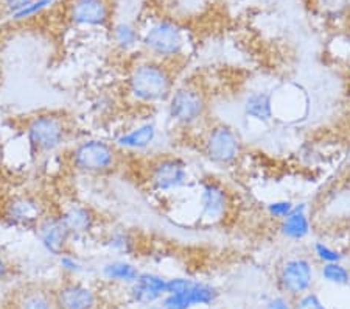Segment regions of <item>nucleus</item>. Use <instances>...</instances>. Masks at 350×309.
Here are the masks:
<instances>
[{"label": "nucleus", "mask_w": 350, "mask_h": 309, "mask_svg": "<svg viewBox=\"0 0 350 309\" xmlns=\"http://www.w3.org/2000/svg\"><path fill=\"white\" fill-rule=\"evenodd\" d=\"M176 88V72L170 64L144 56L129 67L125 91L133 103L140 106H157L167 103Z\"/></svg>", "instance_id": "1"}, {"label": "nucleus", "mask_w": 350, "mask_h": 309, "mask_svg": "<svg viewBox=\"0 0 350 309\" xmlns=\"http://www.w3.org/2000/svg\"><path fill=\"white\" fill-rule=\"evenodd\" d=\"M190 32L183 22L162 16L150 21L142 28L140 49L148 58L174 66L187 53Z\"/></svg>", "instance_id": "2"}, {"label": "nucleus", "mask_w": 350, "mask_h": 309, "mask_svg": "<svg viewBox=\"0 0 350 309\" xmlns=\"http://www.w3.org/2000/svg\"><path fill=\"white\" fill-rule=\"evenodd\" d=\"M25 143L33 156L52 155L72 138L70 119L63 111L45 110L28 116L24 127Z\"/></svg>", "instance_id": "3"}, {"label": "nucleus", "mask_w": 350, "mask_h": 309, "mask_svg": "<svg viewBox=\"0 0 350 309\" xmlns=\"http://www.w3.org/2000/svg\"><path fill=\"white\" fill-rule=\"evenodd\" d=\"M67 161L73 172L84 177H108L114 173L122 161V151L111 140L86 138L69 149Z\"/></svg>", "instance_id": "4"}, {"label": "nucleus", "mask_w": 350, "mask_h": 309, "mask_svg": "<svg viewBox=\"0 0 350 309\" xmlns=\"http://www.w3.org/2000/svg\"><path fill=\"white\" fill-rule=\"evenodd\" d=\"M208 111L207 92L200 84L189 82L176 84L167 100V117L174 127L190 130L206 119Z\"/></svg>", "instance_id": "5"}, {"label": "nucleus", "mask_w": 350, "mask_h": 309, "mask_svg": "<svg viewBox=\"0 0 350 309\" xmlns=\"http://www.w3.org/2000/svg\"><path fill=\"white\" fill-rule=\"evenodd\" d=\"M200 149L204 158L219 167H230L243 155V139L232 125L213 122L201 134Z\"/></svg>", "instance_id": "6"}, {"label": "nucleus", "mask_w": 350, "mask_h": 309, "mask_svg": "<svg viewBox=\"0 0 350 309\" xmlns=\"http://www.w3.org/2000/svg\"><path fill=\"white\" fill-rule=\"evenodd\" d=\"M191 180L187 160L174 153L150 158L145 167V182L156 194H173L189 186Z\"/></svg>", "instance_id": "7"}, {"label": "nucleus", "mask_w": 350, "mask_h": 309, "mask_svg": "<svg viewBox=\"0 0 350 309\" xmlns=\"http://www.w3.org/2000/svg\"><path fill=\"white\" fill-rule=\"evenodd\" d=\"M50 210L36 193H16L5 197L0 203V221L11 228L35 230Z\"/></svg>", "instance_id": "8"}, {"label": "nucleus", "mask_w": 350, "mask_h": 309, "mask_svg": "<svg viewBox=\"0 0 350 309\" xmlns=\"http://www.w3.org/2000/svg\"><path fill=\"white\" fill-rule=\"evenodd\" d=\"M198 219L206 225H218L226 221L232 206L229 189L218 178L206 177L198 183Z\"/></svg>", "instance_id": "9"}, {"label": "nucleus", "mask_w": 350, "mask_h": 309, "mask_svg": "<svg viewBox=\"0 0 350 309\" xmlns=\"http://www.w3.org/2000/svg\"><path fill=\"white\" fill-rule=\"evenodd\" d=\"M314 278V262L312 258L304 255L285 258L275 272V284H278L279 292L290 297L291 300L312 291Z\"/></svg>", "instance_id": "10"}, {"label": "nucleus", "mask_w": 350, "mask_h": 309, "mask_svg": "<svg viewBox=\"0 0 350 309\" xmlns=\"http://www.w3.org/2000/svg\"><path fill=\"white\" fill-rule=\"evenodd\" d=\"M66 16L73 27L108 28L114 18V5L111 0H70Z\"/></svg>", "instance_id": "11"}, {"label": "nucleus", "mask_w": 350, "mask_h": 309, "mask_svg": "<svg viewBox=\"0 0 350 309\" xmlns=\"http://www.w3.org/2000/svg\"><path fill=\"white\" fill-rule=\"evenodd\" d=\"M56 309H98L100 295L92 286L66 277L52 288Z\"/></svg>", "instance_id": "12"}, {"label": "nucleus", "mask_w": 350, "mask_h": 309, "mask_svg": "<svg viewBox=\"0 0 350 309\" xmlns=\"http://www.w3.org/2000/svg\"><path fill=\"white\" fill-rule=\"evenodd\" d=\"M35 236L38 239L39 245L42 247L45 253L50 256L58 258L59 255L70 250V244L73 243L69 230L61 219L59 212L49 211L39 223L35 227Z\"/></svg>", "instance_id": "13"}, {"label": "nucleus", "mask_w": 350, "mask_h": 309, "mask_svg": "<svg viewBox=\"0 0 350 309\" xmlns=\"http://www.w3.org/2000/svg\"><path fill=\"white\" fill-rule=\"evenodd\" d=\"M219 291L212 283L201 280H190L184 289L167 294L162 305L168 309H193L198 306H211L218 300Z\"/></svg>", "instance_id": "14"}, {"label": "nucleus", "mask_w": 350, "mask_h": 309, "mask_svg": "<svg viewBox=\"0 0 350 309\" xmlns=\"http://www.w3.org/2000/svg\"><path fill=\"white\" fill-rule=\"evenodd\" d=\"M66 228L69 230L73 240L89 238L97 232L100 217L92 206L86 203H70L59 211Z\"/></svg>", "instance_id": "15"}, {"label": "nucleus", "mask_w": 350, "mask_h": 309, "mask_svg": "<svg viewBox=\"0 0 350 309\" xmlns=\"http://www.w3.org/2000/svg\"><path fill=\"white\" fill-rule=\"evenodd\" d=\"M159 139V127L154 121H144L128 128L126 132L117 134L112 140L117 145V149L125 153H144L150 150Z\"/></svg>", "instance_id": "16"}, {"label": "nucleus", "mask_w": 350, "mask_h": 309, "mask_svg": "<svg viewBox=\"0 0 350 309\" xmlns=\"http://www.w3.org/2000/svg\"><path fill=\"white\" fill-rule=\"evenodd\" d=\"M168 278L156 272L140 271L137 280L129 288V297L134 303L142 306H150L154 303H161L167 295Z\"/></svg>", "instance_id": "17"}, {"label": "nucleus", "mask_w": 350, "mask_h": 309, "mask_svg": "<svg viewBox=\"0 0 350 309\" xmlns=\"http://www.w3.org/2000/svg\"><path fill=\"white\" fill-rule=\"evenodd\" d=\"M278 232L288 243H302L312 236L313 221L306 201H296L290 214L278 222Z\"/></svg>", "instance_id": "18"}, {"label": "nucleus", "mask_w": 350, "mask_h": 309, "mask_svg": "<svg viewBox=\"0 0 350 309\" xmlns=\"http://www.w3.org/2000/svg\"><path fill=\"white\" fill-rule=\"evenodd\" d=\"M7 305V309H56L52 288L38 283L21 286Z\"/></svg>", "instance_id": "19"}, {"label": "nucleus", "mask_w": 350, "mask_h": 309, "mask_svg": "<svg viewBox=\"0 0 350 309\" xmlns=\"http://www.w3.org/2000/svg\"><path fill=\"white\" fill-rule=\"evenodd\" d=\"M243 114L257 123L273 122L274 119V95L269 89H254L243 99Z\"/></svg>", "instance_id": "20"}, {"label": "nucleus", "mask_w": 350, "mask_h": 309, "mask_svg": "<svg viewBox=\"0 0 350 309\" xmlns=\"http://www.w3.org/2000/svg\"><path fill=\"white\" fill-rule=\"evenodd\" d=\"M111 39L117 50H120L123 53H131L134 50L140 49L142 28L131 21L112 22Z\"/></svg>", "instance_id": "21"}, {"label": "nucleus", "mask_w": 350, "mask_h": 309, "mask_svg": "<svg viewBox=\"0 0 350 309\" xmlns=\"http://www.w3.org/2000/svg\"><path fill=\"white\" fill-rule=\"evenodd\" d=\"M140 269L137 264L133 262L128 258H114L101 266V275L105 280L116 284L131 286L137 280Z\"/></svg>", "instance_id": "22"}, {"label": "nucleus", "mask_w": 350, "mask_h": 309, "mask_svg": "<svg viewBox=\"0 0 350 309\" xmlns=\"http://www.w3.org/2000/svg\"><path fill=\"white\" fill-rule=\"evenodd\" d=\"M103 245L111 253H116L118 256L126 258L137 251L139 239L131 230H128L125 227H116L105 233Z\"/></svg>", "instance_id": "23"}, {"label": "nucleus", "mask_w": 350, "mask_h": 309, "mask_svg": "<svg viewBox=\"0 0 350 309\" xmlns=\"http://www.w3.org/2000/svg\"><path fill=\"white\" fill-rule=\"evenodd\" d=\"M319 277L325 283L333 286H349L350 284V269L344 262L321 264Z\"/></svg>", "instance_id": "24"}, {"label": "nucleus", "mask_w": 350, "mask_h": 309, "mask_svg": "<svg viewBox=\"0 0 350 309\" xmlns=\"http://www.w3.org/2000/svg\"><path fill=\"white\" fill-rule=\"evenodd\" d=\"M312 255L321 264L344 261V253L340 249H336V247L324 243V240H314L312 244Z\"/></svg>", "instance_id": "25"}, {"label": "nucleus", "mask_w": 350, "mask_h": 309, "mask_svg": "<svg viewBox=\"0 0 350 309\" xmlns=\"http://www.w3.org/2000/svg\"><path fill=\"white\" fill-rule=\"evenodd\" d=\"M55 2H56V0H33V2L28 3L27 7L19 10L18 13L11 14L10 21L19 22V24H21V22H27V21L33 19V18H38V16L42 14L44 11L52 8Z\"/></svg>", "instance_id": "26"}, {"label": "nucleus", "mask_w": 350, "mask_h": 309, "mask_svg": "<svg viewBox=\"0 0 350 309\" xmlns=\"http://www.w3.org/2000/svg\"><path fill=\"white\" fill-rule=\"evenodd\" d=\"M56 260H58L61 271L64 272L66 277L77 278L78 275L84 272L83 261L72 250L63 253V255H59L58 258H56Z\"/></svg>", "instance_id": "27"}, {"label": "nucleus", "mask_w": 350, "mask_h": 309, "mask_svg": "<svg viewBox=\"0 0 350 309\" xmlns=\"http://www.w3.org/2000/svg\"><path fill=\"white\" fill-rule=\"evenodd\" d=\"M296 201L291 200V199H275V200H271L267 203V214L274 219V221L280 222L282 219H285L290 212L293 211V208H295Z\"/></svg>", "instance_id": "28"}, {"label": "nucleus", "mask_w": 350, "mask_h": 309, "mask_svg": "<svg viewBox=\"0 0 350 309\" xmlns=\"http://www.w3.org/2000/svg\"><path fill=\"white\" fill-rule=\"evenodd\" d=\"M293 309H327L324 300L313 291L293 299Z\"/></svg>", "instance_id": "29"}, {"label": "nucleus", "mask_w": 350, "mask_h": 309, "mask_svg": "<svg viewBox=\"0 0 350 309\" xmlns=\"http://www.w3.org/2000/svg\"><path fill=\"white\" fill-rule=\"evenodd\" d=\"M263 309H293V300L284 294L273 295L265 301Z\"/></svg>", "instance_id": "30"}, {"label": "nucleus", "mask_w": 350, "mask_h": 309, "mask_svg": "<svg viewBox=\"0 0 350 309\" xmlns=\"http://www.w3.org/2000/svg\"><path fill=\"white\" fill-rule=\"evenodd\" d=\"M14 275V266L10 261V258L0 250V284L8 281Z\"/></svg>", "instance_id": "31"}, {"label": "nucleus", "mask_w": 350, "mask_h": 309, "mask_svg": "<svg viewBox=\"0 0 350 309\" xmlns=\"http://www.w3.org/2000/svg\"><path fill=\"white\" fill-rule=\"evenodd\" d=\"M30 2H33V0H2V7H3L5 14L10 18L11 14L18 13L19 10L27 7Z\"/></svg>", "instance_id": "32"}, {"label": "nucleus", "mask_w": 350, "mask_h": 309, "mask_svg": "<svg viewBox=\"0 0 350 309\" xmlns=\"http://www.w3.org/2000/svg\"><path fill=\"white\" fill-rule=\"evenodd\" d=\"M146 309H168V308L163 306L162 303H154V305H150V306H146Z\"/></svg>", "instance_id": "33"}, {"label": "nucleus", "mask_w": 350, "mask_h": 309, "mask_svg": "<svg viewBox=\"0 0 350 309\" xmlns=\"http://www.w3.org/2000/svg\"><path fill=\"white\" fill-rule=\"evenodd\" d=\"M0 177H2V162H0Z\"/></svg>", "instance_id": "34"}, {"label": "nucleus", "mask_w": 350, "mask_h": 309, "mask_svg": "<svg viewBox=\"0 0 350 309\" xmlns=\"http://www.w3.org/2000/svg\"><path fill=\"white\" fill-rule=\"evenodd\" d=\"M0 30H2V22H0Z\"/></svg>", "instance_id": "35"}, {"label": "nucleus", "mask_w": 350, "mask_h": 309, "mask_svg": "<svg viewBox=\"0 0 350 309\" xmlns=\"http://www.w3.org/2000/svg\"><path fill=\"white\" fill-rule=\"evenodd\" d=\"M232 309H243V308H232Z\"/></svg>", "instance_id": "36"}]
</instances>
